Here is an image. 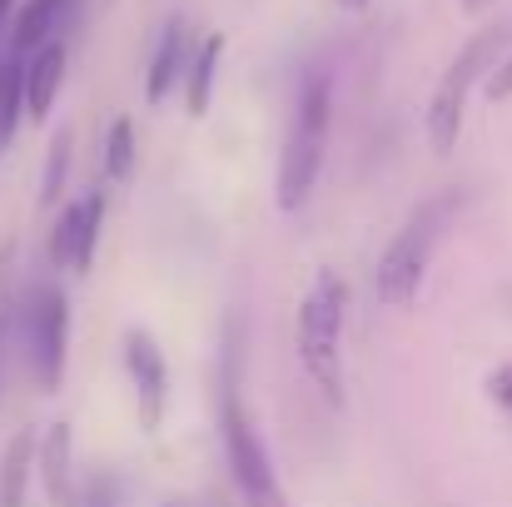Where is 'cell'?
Here are the masks:
<instances>
[{
	"mask_svg": "<svg viewBox=\"0 0 512 507\" xmlns=\"http://www.w3.org/2000/svg\"><path fill=\"white\" fill-rule=\"evenodd\" d=\"M75 507H115V483H110V478H90V483L75 493Z\"/></svg>",
	"mask_w": 512,
	"mask_h": 507,
	"instance_id": "obj_18",
	"label": "cell"
},
{
	"mask_svg": "<svg viewBox=\"0 0 512 507\" xmlns=\"http://www.w3.org/2000/svg\"><path fill=\"white\" fill-rule=\"evenodd\" d=\"M488 398L503 403V408H512V363H503V368L488 378Z\"/></svg>",
	"mask_w": 512,
	"mask_h": 507,
	"instance_id": "obj_21",
	"label": "cell"
},
{
	"mask_svg": "<svg viewBox=\"0 0 512 507\" xmlns=\"http://www.w3.org/2000/svg\"><path fill=\"white\" fill-rule=\"evenodd\" d=\"M184 65H189V25L174 15L155 45V60H150V75H145V100L150 105H165L174 85L184 80Z\"/></svg>",
	"mask_w": 512,
	"mask_h": 507,
	"instance_id": "obj_11",
	"label": "cell"
},
{
	"mask_svg": "<svg viewBox=\"0 0 512 507\" xmlns=\"http://www.w3.org/2000/svg\"><path fill=\"white\" fill-rule=\"evenodd\" d=\"M105 179H130L135 169V125L130 120H115L110 135H105Z\"/></svg>",
	"mask_w": 512,
	"mask_h": 507,
	"instance_id": "obj_16",
	"label": "cell"
},
{
	"mask_svg": "<svg viewBox=\"0 0 512 507\" xmlns=\"http://www.w3.org/2000/svg\"><path fill=\"white\" fill-rule=\"evenodd\" d=\"M30 468H35V433H15L0 453V507H25Z\"/></svg>",
	"mask_w": 512,
	"mask_h": 507,
	"instance_id": "obj_14",
	"label": "cell"
},
{
	"mask_svg": "<svg viewBox=\"0 0 512 507\" xmlns=\"http://www.w3.org/2000/svg\"><path fill=\"white\" fill-rule=\"evenodd\" d=\"M508 40H512V25H488V30H478V35L453 55V65L443 70V80H438V90H433V105H428V145H433L438 155H448V150L458 145L463 115H468V95H473V85L503 60Z\"/></svg>",
	"mask_w": 512,
	"mask_h": 507,
	"instance_id": "obj_3",
	"label": "cell"
},
{
	"mask_svg": "<svg viewBox=\"0 0 512 507\" xmlns=\"http://www.w3.org/2000/svg\"><path fill=\"white\" fill-rule=\"evenodd\" d=\"M20 85H25V115L45 120L60 85H65V45L45 40L40 50H30V60H20Z\"/></svg>",
	"mask_w": 512,
	"mask_h": 507,
	"instance_id": "obj_10",
	"label": "cell"
},
{
	"mask_svg": "<svg viewBox=\"0 0 512 507\" xmlns=\"http://www.w3.org/2000/svg\"><path fill=\"white\" fill-rule=\"evenodd\" d=\"M5 319H10V249H0V348H5Z\"/></svg>",
	"mask_w": 512,
	"mask_h": 507,
	"instance_id": "obj_20",
	"label": "cell"
},
{
	"mask_svg": "<svg viewBox=\"0 0 512 507\" xmlns=\"http://www.w3.org/2000/svg\"><path fill=\"white\" fill-rule=\"evenodd\" d=\"M219 60H224V35H209L199 50H189V65H184V105H189V115H204L209 110Z\"/></svg>",
	"mask_w": 512,
	"mask_h": 507,
	"instance_id": "obj_13",
	"label": "cell"
},
{
	"mask_svg": "<svg viewBox=\"0 0 512 507\" xmlns=\"http://www.w3.org/2000/svg\"><path fill=\"white\" fill-rule=\"evenodd\" d=\"M100 224H105V194L100 189L65 204L55 229H50V264L70 269V274H85L90 259H95V244H100Z\"/></svg>",
	"mask_w": 512,
	"mask_h": 507,
	"instance_id": "obj_7",
	"label": "cell"
},
{
	"mask_svg": "<svg viewBox=\"0 0 512 507\" xmlns=\"http://www.w3.org/2000/svg\"><path fill=\"white\" fill-rule=\"evenodd\" d=\"M165 507H184V503H165Z\"/></svg>",
	"mask_w": 512,
	"mask_h": 507,
	"instance_id": "obj_23",
	"label": "cell"
},
{
	"mask_svg": "<svg viewBox=\"0 0 512 507\" xmlns=\"http://www.w3.org/2000/svg\"><path fill=\"white\" fill-rule=\"evenodd\" d=\"M35 463L45 478V498L50 507H75V443H70V423H50L45 438L35 443Z\"/></svg>",
	"mask_w": 512,
	"mask_h": 507,
	"instance_id": "obj_9",
	"label": "cell"
},
{
	"mask_svg": "<svg viewBox=\"0 0 512 507\" xmlns=\"http://www.w3.org/2000/svg\"><path fill=\"white\" fill-rule=\"evenodd\" d=\"M224 453H229V468H234V488L244 507H289V493L269 463V448L264 438L254 433L249 413L239 408V398H224Z\"/></svg>",
	"mask_w": 512,
	"mask_h": 507,
	"instance_id": "obj_6",
	"label": "cell"
},
{
	"mask_svg": "<svg viewBox=\"0 0 512 507\" xmlns=\"http://www.w3.org/2000/svg\"><path fill=\"white\" fill-rule=\"evenodd\" d=\"M458 204H463V194H458V189H443V194L423 199V204L403 219V229L393 234V244L383 249L378 274H373L378 299H383L388 309H408V304H413V294L423 289V274H428V264H433V254H438V244H443V234H448Z\"/></svg>",
	"mask_w": 512,
	"mask_h": 507,
	"instance_id": "obj_2",
	"label": "cell"
},
{
	"mask_svg": "<svg viewBox=\"0 0 512 507\" xmlns=\"http://www.w3.org/2000/svg\"><path fill=\"white\" fill-rule=\"evenodd\" d=\"M329 120H334V85L324 70L304 75L299 95H294V115H289V135H284V155H279V209L294 214L309 204L324 150H329Z\"/></svg>",
	"mask_w": 512,
	"mask_h": 507,
	"instance_id": "obj_1",
	"label": "cell"
},
{
	"mask_svg": "<svg viewBox=\"0 0 512 507\" xmlns=\"http://www.w3.org/2000/svg\"><path fill=\"white\" fill-rule=\"evenodd\" d=\"M343 284L339 274H319L314 279V289L299 299V324H294V334H299V363H304V373L319 383V393L329 398V403H339L343 393Z\"/></svg>",
	"mask_w": 512,
	"mask_h": 507,
	"instance_id": "obj_4",
	"label": "cell"
},
{
	"mask_svg": "<svg viewBox=\"0 0 512 507\" xmlns=\"http://www.w3.org/2000/svg\"><path fill=\"white\" fill-rule=\"evenodd\" d=\"M468 5H483V0H468Z\"/></svg>",
	"mask_w": 512,
	"mask_h": 507,
	"instance_id": "obj_24",
	"label": "cell"
},
{
	"mask_svg": "<svg viewBox=\"0 0 512 507\" xmlns=\"http://www.w3.org/2000/svg\"><path fill=\"white\" fill-rule=\"evenodd\" d=\"M20 338H25V363H30L35 383L45 393H55L65 378V358H70V299L60 284H40L25 299Z\"/></svg>",
	"mask_w": 512,
	"mask_h": 507,
	"instance_id": "obj_5",
	"label": "cell"
},
{
	"mask_svg": "<svg viewBox=\"0 0 512 507\" xmlns=\"http://www.w3.org/2000/svg\"><path fill=\"white\" fill-rule=\"evenodd\" d=\"M488 95H493V100H508L512 95V50L488 70Z\"/></svg>",
	"mask_w": 512,
	"mask_h": 507,
	"instance_id": "obj_19",
	"label": "cell"
},
{
	"mask_svg": "<svg viewBox=\"0 0 512 507\" xmlns=\"http://www.w3.org/2000/svg\"><path fill=\"white\" fill-rule=\"evenodd\" d=\"M75 0H25L20 10H15V25H10V50H15V60H25L30 50H40L50 35H55V25H60V15L70 10Z\"/></svg>",
	"mask_w": 512,
	"mask_h": 507,
	"instance_id": "obj_12",
	"label": "cell"
},
{
	"mask_svg": "<svg viewBox=\"0 0 512 507\" xmlns=\"http://www.w3.org/2000/svg\"><path fill=\"white\" fill-rule=\"evenodd\" d=\"M20 115H25V85H20V60L10 55V60H0V155L15 140Z\"/></svg>",
	"mask_w": 512,
	"mask_h": 507,
	"instance_id": "obj_15",
	"label": "cell"
},
{
	"mask_svg": "<svg viewBox=\"0 0 512 507\" xmlns=\"http://www.w3.org/2000/svg\"><path fill=\"white\" fill-rule=\"evenodd\" d=\"M343 10H353V15H358V10H368V0H339Z\"/></svg>",
	"mask_w": 512,
	"mask_h": 507,
	"instance_id": "obj_22",
	"label": "cell"
},
{
	"mask_svg": "<svg viewBox=\"0 0 512 507\" xmlns=\"http://www.w3.org/2000/svg\"><path fill=\"white\" fill-rule=\"evenodd\" d=\"M125 368H130V383H135V403H140V428L145 433H160L165 423V403H170V373H165V353L160 343L135 329L125 338Z\"/></svg>",
	"mask_w": 512,
	"mask_h": 507,
	"instance_id": "obj_8",
	"label": "cell"
},
{
	"mask_svg": "<svg viewBox=\"0 0 512 507\" xmlns=\"http://www.w3.org/2000/svg\"><path fill=\"white\" fill-rule=\"evenodd\" d=\"M65 174H70V130H60L50 140V155H45V179H40V204H55L65 194Z\"/></svg>",
	"mask_w": 512,
	"mask_h": 507,
	"instance_id": "obj_17",
	"label": "cell"
}]
</instances>
